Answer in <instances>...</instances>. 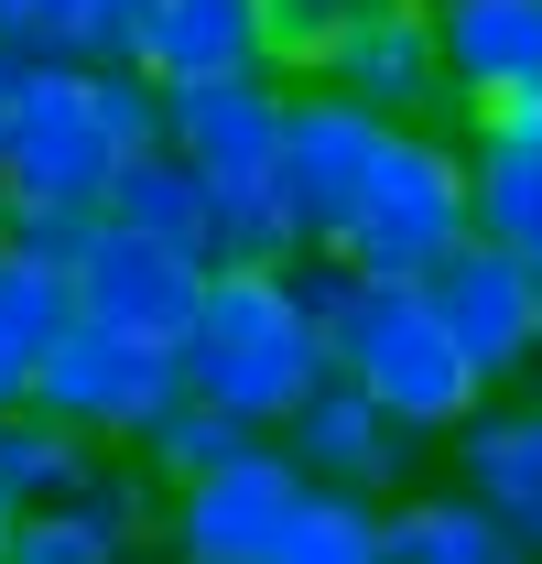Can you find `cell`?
I'll return each instance as SVG.
<instances>
[{
  "label": "cell",
  "mask_w": 542,
  "mask_h": 564,
  "mask_svg": "<svg viewBox=\"0 0 542 564\" xmlns=\"http://www.w3.org/2000/svg\"><path fill=\"white\" fill-rule=\"evenodd\" d=\"M467 228L488 250H510L521 272H542V98L467 120Z\"/></svg>",
  "instance_id": "cell-14"
},
{
  "label": "cell",
  "mask_w": 542,
  "mask_h": 564,
  "mask_svg": "<svg viewBox=\"0 0 542 564\" xmlns=\"http://www.w3.org/2000/svg\"><path fill=\"white\" fill-rule=\"evenodd\" d=\"M347 22H358V0H261V55H271V76L315 87Z\"/></svg>",
  "instance_id": "cell-23"
},
{
  "label": "cell",
  "mask_w": 542,
  "mask_h": 564,
  "mask_svg": "<svg viewBox=\"0 0 542 564\" xmlns=\"http://www.w3.org/2000/svg\"><path fill=\"white\" fill-rule=\"evenodd\" d=\"M174 369H185V391L206 413H228L239 434H282L326 391V326L304 304V261H217Z\"/></svg>",
  "instance_id": "cell-1"
},
{
  "label": "cell",
  "mask_w": 542,
  "mask_h": 564,
  "mask_svg": "<svg viewBox=\"0 0 542 564\" xmlns=\"http://www.w3.org/2000/svg\"><path fill=\"white\" fill-rule=\"evenodd\" d=\"M22 402H33V358L0 348V413H22Z\"/></svg>",
  "instance_id": "cell-26"
},
{
  "label": "cell",
  "mask_w": 542,
  "mask_h": 564,
  "mask_svg": "<svg viewBox=\"0 0 542 564\" xmlns=\"http://www.w3.org/2000/svg\"><path fill=\"white\" fill-rule=\"evenodd\" d=\"M11 521H22V510H11V499H0V564H11Z\"/></svg>",
  "instance_id": "cell-28"
},
{
  "label": "cell",
  "mask_w": 542,
  "mask_h": 564,
  "mask_svg": "<svg viewBox=\"0 0 542 564\" xmlns=\"http://www.w3.org/2000/svg\"><path fill=\"white\" fill-rule=\"evenodd\" d=\"M391 564H542V554L488 499H467L445 478V489H402L391 499Z\"/></svg>",
  "instance_id": "cell-17"
},
{
  "label": "cell",
  "mask_w": 542,
  "mask_h": 564,
  "mask_svg": "<svg viewBox=\"0 0 542 564\" xmlns=\"http://www.w3.org/2000/svg\"><path fill=\"white\" fill-rule=\"evenodd\" d=\"M271 564H391V510L380 499H347V489H315L282 521Z\"/></svg>",
  "instance_id": "cell-20"
},
{
  "label": "cell",
  "mask_w": 542,
  "mask_h": 564,
  "mask_svg": "<svg viewBox=\"0 0 542 564\" xmlns=\"http://www.w3.org/2000/svg\"><path fill=\"white\" fill-rule=\"evenodd\" d=\"M456 239H477L467 228V141L456 131H391L326 261L369 272V282H423Z\"/></svg>",
  "instance_id": "cell-4"
},
{
  "label": "cell",
  "mask_w": 542,
  "mask_h": 564,
  "mask_svg": "<svg viewBox=\"0 0 542 564\" xmlns=\"http://www.w3.org/2000/svg\"><path fill=\"white\" fill-rule=\"evenodd\" d=\"M304 304L326 326V369H337L347 391H369L402 434L445 445L488 402V380L445 337V315L423 304V282H369V272H337V261H304Z\"/></svg>",
  "instance_id": "cell-2"
},
{
  "label": "cell",
  "mask_w": 542,
  "mask_h": 564,
  "mask_svg": "<svg viewBox=\"0 0 542 564\" xmlns=\"http://www.w3.org/2000/svg\"><path fill=\"white\" fill-rule=\"evenodd\" d=\"M87 33H98V0H0V55L22 66H66L87 55Z\"/></svg>",
  "instance_id": "cell-24"
},
{
  "label": "cell",
  "mask_w": 542,
  "mask_h": 564,
  "mask_svg": "<svg viewBox=\"0 0 542 564\" xmlns=\"http://www.w3.org/2000/svg\"><path fill=\"white\" fill-rule=\"evenodd\" d=\"M358 11H391V0H358Z\"/></svg>",
  "instance_id": "cell-30"
},
{
  "label": "cell",
  "mask_w": 542,
  "mask_h": 564,
  "mask_svg": "<svg viewBox=\"0 0 542 564\" xmlns=\"http://www.w3.org/2000/svg\"><path fill=\"white\" fill-rule=\"evenodd\" d=\"M163 554V478L141 456H98L87 489L11 521V564H141Z\"/></svg>",
  "instance_id": "cell-10"
},
{
  "label": "cell",
  "mask_w": 542,
  "mask_h": 564,
  "mask_svg": "<svg viewBox=\"0 0 542 564\" xmlns=\"http://www.w3.org/2000/svg\"><path fill=\"white\" fill-rule=\"evenodd\" d=\"M239 445H250V434H239L228 413H206L196 391H174V402L152 413V434H141L131 456L152 467V478H163V489H185V478H206V467H217V456H239Z\"/></svg>",
  "instance_id": "cell-22"
},
{
  "label": "cell",
  "mask_w": 542,
  "mask_h": 564,
  "mask_svg": "<svg viewBox=\"0 0 542 564\" xmlns=\"http://www.w3.org/2000/svg\"><path fill=\"white\" fill-rule=\"evenodd\" d=\"M66 326H76V272H55V261H33V250L0 239V348L44 358Z\"/></svg>",
  "instance_id": "cell-21"
},
{
  "label": "cell",
  "mask_w": 542,
  "mask_h": 564,
  "mask_svg": "<svg viewBox=\"0 0 542 564\" xmlns=\"http://www.w3.org/2000/svg\"><path fill=\"white\" fill-rule=\"evenodd\" d=\"M141 564H174V554H141Z\"/></svg>",
  "instance_id": "cell-31"
},
{
  "label": "cell",
  "mask_w": 542,
  "mask_h": 564,
  "mask_svg": "<svg viewBox=\"0 0 542 564\" xmlns=\"http://www.w3.org/2000/svg\"><path fill=\"white\" fill-rule=\"evenodd\" d=\"M98 217H109V228H131V239H163V250H185V261L217 272V196H206L163 141H152L131 174L109 185V207H98Z\"/></svg>",
  "instance_id": "cell-18"
},
{
  "label": "cell",
  "mask_w": 542,
  "mask_h": 564,
  "mask_svg": "<svg viewBox=\"0 0 542 564\" xmlns=\"http://www.w3.org/2000/svg\"><path fill=\"white\" fill-rule=\"evenodd\" d=\"M174 391H185L174 348H141V337H109V326H66L33 358V413H55L66 434L109 445V456H131Z\"/></svg>",
  "instance_id": "cell-6"
},
{
  "label": "cell",
  "mask_w": 542,
  "mask_h": 564,
  "mask_svg": "<svg viewBox=\"0 0 542 564\" xmlns=\"http://www.w3.org/2000/svg\"><path fill=\"white\" fill-rule=\"evenodd\" d=\"M304 499H315V478H304L271 434H250V445L217 456L206 478L163 489V554L174 564H271L282 521H293Z\"/></svg>",
  "instance_id": "cell-7"
},
{
  "label": "cell",
  "mask_w": 542,
  "mask_h": 564,
  "mask_svg": "<svg viewBox=\"0 0 542 564\" xmlns=\"http://www.w3.org/2000/svg\"><path fill=\"white\" fill-rule=\"evenodd\" d=\"M423 304L445 315V337L467 348V369L488 391H510V380H532V337H542V272H521L510 250H488V239H456L434 272H423Z\"/></svg>",
  "instance_id": "cell-8"
},
{
  "label": "cell",
  "mask_w": 542,
  "mask_h": 564,
  "mask_svg": "<svg viewBox=\"0 0 542 564\" xmlns=\"http://www.w3.org/2000/svg\"><path fill=\"white\" fill-rule=\"evenodd\" d=\"M206 304V261L163 250V239H131V228H87L76 250V326H109V337H141V348H185Z\"/></svg>",
  "instance_id": "cell-9"
},
{
  "label": "cell",
  "mask_w": 542,
  "mask_h": 564,
  "mask_svg": "<svg viewBox=\"0 0 542 564\" xmlns=\"http://www.w3.org/2000/svg\"><path fill=\"white\" fill-rule=\"evenodd\" d=\"M261 55V0H152L131 33L141 87H196V76H250Z\"/></svg>",
  "instance_id": "cell-16"
},
{
  "label": "cell",
  "mask_w": 542,
  "mask_h": 564,
  "mask_svg": "<svg viewBox=\"0 0 542 564\" xmlns=\"http://www.w3.org/2000/svg\"><path fill=\"white\" fill-rule=\"evenodd\" d=\"M315 87L358 98V109H369V120H391V131H445V109H456L445 55H434V11H423V0L358 11V22L337 33V55H326Z\"/></svg>",
  "instance_id": "cell-11"
},
{
  "label": "cell",
  "mask_w": 542,
  "mask_h": 564,
  "mask_svg": "<svg viewBox=\"0 0 542 564\" xmlns=\"http://www.w3.org/2000/svg\"><path fill=\"white\" fill-rule=\"evenodd\" d=\"M380 141H391V120H369L358 98L293 87V109H282V163H271V207H282L293 261H326V250H337V228H347V207H358V185H369V163H380Z\"/></svg>",
  "instance_id": "cell-5"
},
{
  "label": "cell",
  "mask_w": 542,
  "mask_h": 564,
  "mask_svg": "<svg viewBox=\"0 0 542 564\" xmlns=\"http://www.w3.org/2000/svg\"><path fill=\"white\" fill-rule=\"evenodd\" d=\"M532 380H542V337H532Z\"/></svg>",
  "instance_id": "cell-29"
},
{
  "label": "cell",
  "mask_w": 542,
  "mask_h": 564,
  "mask_svg": "<svg viewBox=\"0 0 542 564\" xmlns=\"http://www.w3.org/2000/svg\"><path fill=\"white\" fill-rule=\"evenodd\" d=\"M87 228H98V217H55V207H0V239H11V250H33V261H55V272H76Z\"/></svg>",
  "instance_id": "cell-25"
},
{
  "label": "cell",
  "mask_w": 542,
  "mask_h": 564,
  "mask_svg": "<svg viewBox=\"0 0 542 564\" xmlns=\"http://www.w3.org/2000/svg\"><path fill=\"white\" fill-rule=\"evenodd\" d=\"M109 445H87V434H66L55 413H0V499L11 510H55L66 489H87V467H98Z\"/></svg>",
  "instance_id": "cell-19"
},
{
  "label": "cell",
  "mask_w": 542,
  "mask_h": 564,
  "mask_svg": "<svg viewBox=\"0 0 542 564\" xmlns=\"http://www.w3.org/2000/svg\"><path fill=\"white\" fill-rule=\"evenodd\" d=\"M445 478H456L467 499H488V510L542 554V391L532 402L488 391V402L445 434Z\"/></svg>",
  "instance_id": "cell-15"
},
{
  "label": "cell",
  "mask_w": 542,
  "mask_h": 564,
  "mask_svg": "<svg viewBox=\"0 0 542 564\" xmlns=\"http://www.w3.org/2000/svg\"><path fill=\"white\" fill-rule=\"evenodd\" d=\"M423 11H434V55L467 120L542 98V0H423Z\"/></svg>",
  "instance_id": "cell-13"
},
{
  "label": "cell",
  "mask_w": 542,
  "mask_h": 564,
  "mask_svg": "<svg viewBox=\"0 0 542 564\" xmlns=\"http://www.w3.org/2000/svg\"><path fill=\"white\" fill-rule=\"evenodd\" d=\"M22 76H33L22 55H0V141H11V120H22Z\"/></svg>",
  "instance_id": "cell-27"
},
{
  "label": "cell",
  "mask_w": 542,
  "mask_h": 564,
  "mask_svg": "<svg viewBox=\"0 0 542 564\" xmlns=\"http://www.w3.org/2000/svg\"><path fill=\"white\" fill-rule=\"evenodd\" d=\"M271 445H282V456H293V467H304L315 489L380 499V510H391V499H402V489H423V456H434V445H423V434H402V423L380 413L369 391H347L337 369H326V391H315L304 413L282 423Z\"/></svg>",
  "instance_id": "cell-12"
},
{
  "label": "cell",
  "mask_w": 542,
  "mask_h": 564,
  "mask_svg": "<svg viewBox=\"0 0 542 564\" xmlns=\"http://www.w3.org/2000/svg\"><path fill=\"white\" fill-rule=\"evenodd\" d=\"M163 141V98L131 66H33L22 76V120L0 141V207H55V217H98L109 185Z\"/></svg>",
  "instance_id": "cell-3"
}]
</instances>
